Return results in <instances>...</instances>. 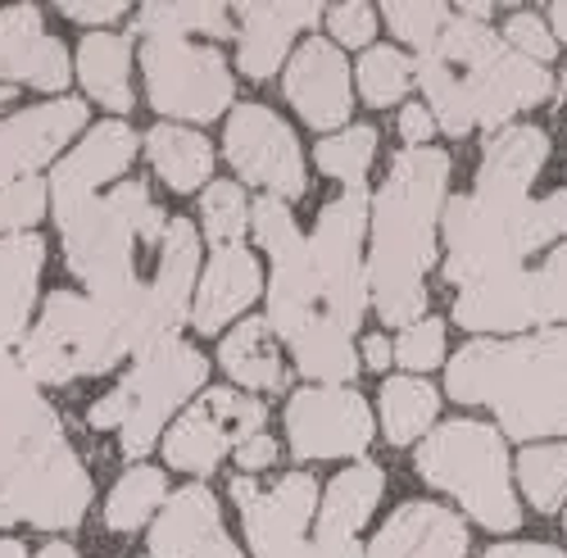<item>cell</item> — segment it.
I'll list each match as a JSON object with an SVG mask.
<instances>
[{"mask_svg":"<svg viewBox=\"0 0 567 558\" xmlns=\"http://www.w3.org/2000/svg\"><path fill=\"white\" fill-rule=\"evenodd\" d=\"M60 14L73 19V23H86V28L105 32V23L127 14V6H123V0H60Z\"/></svg>","mask_w":567,"mask_h":558,"instance_id":"50","label":"cell"},{"mask_svg":"<svg viewBox=\"0 0 567 558\" xmlns=\"http://www.w3.org/2000/svg\"><path fill=\"white\" fill-rule=\"evenodd\" d=\"M264 417H268V409L255 395L205 391V400L186 409L164 436L168 468L192 473V477H209L227 458L231 445H246L250 436L264 432Z\"/></svg>","mask_w":567,"mask_h":558,"instance_id":"13","label":"cell"},{"mask_svg":"<svg viewBox=\"0 0 567 558\" xmlns=\"http://www.w3.org/2000/svg\"><path fill=\"white\" fill-rule=\"evenodd\" d=\"M82 123H86L82 101H51V105H32L14 118H0V192L32 177L41 164H51L60 146L73 142V132Z\"/></svg>","mask_w":567,"mask_h":558,"instance_id":"20","label":"cell"},{"mask_svg":"<svg viewBox=\"0 0 567 558\" xmlns=\"http://www.w3.org/2000/svg\"><path fill=\"white\" fill-rule=\"evenodd\" d=\"M563 523H567V514H563Z\"/></svg>","mask_w":567,"mask_h":558,"instance_id":"62","label":"cell"},{"mask_svg":"<svg viewBox=\"0 0 567 558\" xmlns=\"http://www.w3.org/2000/svg\"><path fill=\"white\" fill-rule=\"evenodd\" d=\"M132 51H127V37L118 32H86L82 45H78V78L86 86V96L114 110V114H127L132 110Z\"/></svg>","mask_w":567,"mask_h":558,"instance_id":"30","label":"cell"},{"mask_svg":"<svg viewBox=\"0 0 567 558\" xmlns=\"http://www.w3.org/2000/svg\"><path fill=\"white\" fill-rule=\"evenodd\" d=\"M413 69H417L422 91H427V110H432V118L445 136H467L472 127H477V118H472V101H467V82L458 78L454 64H445L436 51H427V55L413 60Z\"/></svg>","mask_w":567,"mask_h":558,"instance_id":"35","label":"cell"},{"mask_svg":"<svg viewBox=\"0 0 567 558\" xmlns=\"http://www.w3.org/2000/svg\"><path fill=\"white\" fill-rule=\"evenodd\" d=\"M141 73L155 114L209 123L231 105L236 78L214 45H192L173 32L141 37Z\"/></svg>","mask_w":567,"mask_h":558,"instance_id":"8","label":"cell"},{"mask_svg":"<svg viewBox=\"0 0 567 558\" xmlns=\"http://www.w3.org/2000/svg\"><path fill=\"white\" fill-rule=\"evenodd\" d=\"M55 441H64V423H60V413L41 400L32 378L0 391V477L14 473L32 454L51 450Z\"/></svg>","mask_w":567,"mask_h":558,"instance_id":"26","label":"cell"},{"mask_svg":"<svg viewBox=\"0 0 567 558\" xmlns=\"http://www.w3.org/2000/svg\"><path fill=\"white\" fill-rule=\"evenodd\" d=\"M200 218H205V237H209L214 250L241 246L246 227H250V200L236 182H214V186H205Z\"/></svg>","mask_w":567,"mask_h":558,"instance_id":"41","label":"cell"},{"mask_svg":"<svg viewBox=\"0 0 567 558\" xmlns=\"http://www.w3.org/2000/svg\"><path fill=\"white\" fill-rule=\"evenodd\" d=\"M499 45H504V37H495L491 23H477V19H467V14H450V23H445V32L436 41V55L445 64H454V69L467 73V69L486 64L499 51Z\"/></svg>","mask_w":567,"mask_h":558,"instance_id":"42","label":"cell"},{"mask_svg":"<svg viewBox=\"0 0 567 558\" xmlns=\"http://www.w3.org/2000/svg\"><path fill=\"white\" fill-rule=\"evenodd\" d=\"M146 155H151V168L173 186V192H196L214 168V146L205 136L192 127H173V123L151 127Z\"/></svg>","mask_w":567,"mask_h":558,"instance_id":"33","label":"cell"},{"mask_svg":"<svg viewBox=\"0 0 567 558\" xmlns=\"http://www.w3.org/2000/svg\"><path fill=\"white\" fill-rule=\"evenodd\" d=\"M23 82L28 86H41V91H64V82H69V51H64L55 37H41L37 41V51L23 64Z\"/></svg>","mask_w":567,"mask_h":558,"instance_id":"48","label":"cell"},{"mask_svg":"<svg viewBox=\"0 0 567 558\" xmlns=\"http://www.w3.org/2000/svg\"><path fill=\"white\" fill-rule=\"evenodd\" d=\"M549 159V136L532 123H508L499 132H491L486 142V155H482V168H477V186L472 196H486V200H532V182L540 177Z\"/></svg>","mask_w":567,"mask_h":558,"instance_id":"23","label":"cell"},{"mask_svg":"<svg viewBox=\"0 0 567 558\" xmlns=\"http://www.w3.org/2000/svg\"><path fill=\"white\" fill-rule=\"evenodd\" d=\"M482 558H567V554L554 545H495Z\"/></svg>","mask_w":567,"mask_h":558,"instance_id":"55","label":"cell"},{"mask_svg":"<svg viewBox=\"0 0 567 558\" xmlns=\"http://www.w3.org/2000/svg\"><path fill=\"white\" fill-rule=\"evenodd\" d=\"M445 23H450V10L445 6H432V0H427V6H409V0H395V6H386V28L400 41H409L417 55L436 51Z\"/></svg>","mask_w":567,"mask_h":558,"instance_id":"44","label":"cell"},{"mask_svg":"<svg viewBox=\"0 0 567 558\" xmlns=\"http://www.w3.org/2000/svg\"><path fill=\"white\" fill-rule=\"evenodd\" d=\"M287 101L291 110L309 123V127H350V110H354V96H350V64L341 55L337 41H322V37H309L300 51L291 55L287 64Z\"/></svg>","mask_w":567,"mask_h":558,"instance_id":"19","label":"cell"},{"mask_svg":"<svg viewBox=\"0 0 567 558\" xmlns=\"http://www.w3.org/2000/svg\"><path fill=\"white\" fill-rule=\"evenodd\" d=\"M14 101V86H6V82H0V110H6Z\"/></svg>","mask_w":567,"mask_h":558,"instance_id":"61","label":"cell"},{"mask_svg":"<svg viewBox=\"0 0 567 558\" xmlns=\"http://www.w3.org/2000/svg\"><path fill=\"white\" fill-rule=\"evenodd\" d=\"M127 354L136 350L114 313H105L91 296L55 291L41 304V318L28 328L19 363L28 368V378L37 386H64L78 378L110 372Z\"/></svg>","mask_w":567,"mask_h":558,"instance_id":"7","label":"cell"},{"mask_svg":"<svg viewBox=\"0 0 567 558\" xmlns=\"http://www.w3.org/2000/svg\"><path fill=\"white\" fill-rule=\"evenodd\" d=\"M168 223L173 218H164V209L151 200L146 182H123L110 196H91L60 214L64 259L86 282L91 300H114L141 282L132 268V250L164 246Z\"/></svg>","mask_w":567,"mask_h":558,"instance_id":"4","label":"cell"},{"mask_svg":"<svg viewBox=\"0 0 567 558\" xmlns=\"http://www.w3.org/2000/svg\"><path fill=\"white\" fill-rule=\"evenodd\" d=\"M432 132H436V118L427 105H404L400 110V136H404V146L417 151V146H427L432 142Z\"/></svg>","mask_w":567,"mask_h":558,"instance_id":"53","label":"cell"},{"mask_svg":"<svg viewBox=\"0 0 567 558\" xmlns=\"http://www.w3.org/2000/svg\"><path fill=\"white\" fill-rule=\"evenodd\" d=\"M382 427L391 445H409L436 423L441 395L427 378H386L382 382Z\"/></svg>","mask_w":567,"mask_h":558,"instance_id":"34","label":"cell"},{"mask_svg":"<svg viewBox=\"0 0 567 558\" xmlns=\"http://www.w3.org/2000/svg\"><path fill=\"white\" fill-rule=\"evenodd\" d=\"M287 345L296 354V368L318 386H350L359 372V350L350 345V332L327 313H313L300 332L287 337Z\"/></svg>","mask_w":567,"mask_h":558,"instance_id":"29","label":"cell"},{"mask_svg":"<svg viewBox=\"0 0 567 558\" xmlns=\"http://www.w3.org/2000/svg\"><path fill=\"white\" fill-rule=\"evenodd\" d=\"M327 28H332V41H341V45H368L377 37V10L350 0V6H337L327 14Z\"/></svg>","mask_w":567,"mask_h":558,"instance_id":"49","label":"cell"},{"mask_svg":"<svg viewBox=\"0 0 567 558\" xmlns=\"http://www.w3.org/2000/svg\"><path fill=\"white\" fill-rule=\"evenodd\" d=\"M445 231V282L477 287L491 277L517 272L527 255L549 250L554 241H567V186L540 200H486V196H458L445 200L441 214Z\"/></svg>","mask_w":567,"mask_h":558,"instance_id":"3","label":"cell"},{"mask_svg":"<svg viewBox=\"0 0 567 558\" xmlns=\"http://www.w3.org/2000/svg\"><path fill=\"white\" fill-rule=\"evenodd\" d=\"M296 458H354L372 445V413L354 386H305L287 400Z\"/></svg>","mask_w":567,"mask_h":558,"instance_id":"15","label":"cell"},{"mask_svg":"<svg viewBox=\"0 0 567 558\" xmlns=\"http://www.w3.org/2000/svg\"><path fill=\"white\" fill-rule=\"evenodd\" d=\"M445 391L491 409L513 441L567 436V332L467 341L445 368Z\"/></svg>","mask_w":567,"mask_h":558,"instance_id":"2","label":"cell"},{"mask_svg":"<svg viewBox=\"0 0 567 558\" xmlns=\"http://www.w3.org/2000/svg\"><path fill=\"white\" fill-rule=\"evenodd\" d=\"M517 477L536 514H558L567 504V445H532L517 458Z\"/></svg>","mask_w":567,"mask_h":558,"instance_id":"39","label":"cell"},{"mask_svg":"<svg viewBox=\"0 0 567 558\" xmlns=\"http://www.w3.org/2000/svg\"><path fill=\"white\" fill-rule=\"evenodd\" d=\"M454 318L463 332H527L545 322H567V241H558L536 272L517 268L463 287Z\"/></svg>","mask_w":567,"mask_h":558,"instance_id":"10","label":"cell"},{"mask_svg":"<svg viewBox=\"0 0 567 558\" xmlns=\"http://www.w3.org/2000/svg\"><path fill=\"white\" fill-rule=\"evenodd\" d=\"M368 214L372 200L363 186H346V192L322 205L318 227H313V268L322 282V313L341 322L346 332H359V322L368 313V264H363V237H368Z\"/></svg>","mask_w":567,"mask_h":558,"instance_id":"9","label":"cell"},{"mask_svg":"<svg viewBox=\"0 0 567 558\" xmlns=\"http://www.w3.org/2000/svg\"><path fill=\"white\" fill-rule=\"evenodd\" d=\"M91 504V477L69 441L32 454L0 477V527L28 523L41 531H73Z\"/></svg>","mask_w":567,"mask_h":558,"instance_id":"11","label":"cell"},{"mask_svg":"<svg viewBox=\"0 0 567 558\" xmlns=\"http://www.w3.org/2000/svg\"><path fill=\"white\" fill-rule=\"evenodd\" d=\"M549 32H554V41H567V6L549 10Z\"/></svg>","mask_w":567,"mask_h":558,"instance_id":"58","label":"cell"},{"mask_svg":"<svg viewBox=\"0 0 567 558\" xmlns=\"http://www.w3.org/2000/svg\"><path fill=\"white\" fill-rule=\"evenodd\" d=\"M132 32L136 37H151V32H173V37H231V14L227 6H141L136 19H132Z\"/></svg>","mask_w":567,"mask_h":558,"instance_id":"37","label":"cell"},{"mask_svg":"<svg viewBox=\"0 0 567 558\" xmlns=\"http://www.w3.org/2000/svg\"><path fill=\"white\" fill-rule=\"evenodd\" d=\"M168 499V477L159 468H146V463H136L118 477V486L110 490L105 499V527L118 531V536H132L151 523V514Z\"/></svg>","mask_w":567,"mask_h":558,"instance_id":"36","label":"cell"},{"mask_svg":"<svg viewBox=\"0 0 567 558\" xmlns=\"http://www.w3.org/2000/svg\"><path fill=\"white\" fill-rule=\"evenodd\" d=\"M504 45H508V51H517V55L536 60V64H549L554 51H558V41H554V32H549V19H540V14H532V10L508 14V23H504Z\"/></svg>","mask_w":567,"mask_h":558,"instance_id":"47","label":"cell"},{"mask_svg":"<svg viewBox=\"0 0 567 558\" xmlns=\"http://www.w3.org/2000/svg\"><path fill=\"white\" fill-rule=\"evenodd\" d=\"M19 382H28V368H23L10 350H0V391H10V386H19Z\"/></svg>","mask_w":567,"mask_h":558,"instance_id":"56","label":"cell"},{"mask_svg":"<svg viewBox=\"0 0 567 558\" xmlns=\"http://www.w3.org/2000/svg\"><path fill=\"white\" fill-rule=\"evenodd\" d=\"M37 558H78V549H73V545H64V540H55V545H45Z\"/></svg>","mask_w":567,"mask_h":558,"instance_id":"59","label":"cell"},{"mask_svg":"<svg viewBox=\"0 0 567 558\" xmlns=\"http://www.w3.org/2000/svg\"><path fill=\"white\" fill-rule=\"evenodd\" d=\"M441 359H445V322L441 318H417L413 328L400 332L395 363L409 368V378H417V372H427V368H441Z\"/></svg>","mask_w":567,"mask_h":558,"instance_id":"45","label":"cell"},{"mask_svg":"<svg viewBox=\"0 0 567 558\" xmlns=\"http://www.w3.org/2000/svg\"><path fill=\"white\" fill-rule=\"evenodd\" d=\"M377 155V132L368 123H350L337 136H322L318 142V168L327 177H337L346 186H363V173L372 168Z\"/></svg>","mask_w":567,"mask_h":558,"instance_id":"40","label":"cell"},{"mask_svg":"<svg viewBox=\"0 0 567 558\" xmlns=\"http://www.w3.org/2000/svg\"><path fill=\"white\" fill-rule=\"evenodd\" d=\"M250 227H255L259 246L272 259L268 328H277V337H291V332L305 328L313 313H322V282H318L309 241L300 237L287 200H277V196H259L250 205Z\"/></svg>","mask_w":567,"mask_h":558,"instance_id":"12","label":"cell"},{"mask_svg":"<svg viewBox=\"0 0 567 558\" xmlns=\"http://www.w3.org/2000/svg\"><path fill=\"white\" fill-rule=\"evenodd\" d=\"M413 463H417L422 482L454 495L486 531H517V523H523V508H517L513 477H508L504 436L495 427L477 423V417L441 423L422 441Z\"/></svg>","mask_w":567,"mask_h":558,"instance_id":"6","label":"cell"},{"mask_svg":"<svg viewBox=\"0 0 567 558\" xmlns=\"http://www.w3.org/2000/svg\"><path fill=\"white\" fill-rule=\"evenodd\" d=\"M0 558H28V549L19 540H0Z\"/></svg>","mask_w":567,"mask_h":558,"instance_id":"60","label":"cell"},{"mask_svg":"<svg viewBox=\"0 0 567 558\" xmlns=\"http://www.w3.org/2000/svg\"><path fill=\"white\" fill-rule=\"evenodd\" d=\"M300 558H363L359 549V536H346V531H318Z\"/></svg>","mask_w":567,"mask_h":558,"instance_id":"51","label":"cell"},{"mask_svg":"<svg viewBox=\"0 0 567 558\" xmlns=\"http://www.w3.org/2000/svg\"><path fill=\"white\" fill-rule=\"evenodd\" d=\"M231 499L241 504V523L255 558H300L305 554V527L318 514V482L305 473L281 477L277 486H259L255 477H231Z\"/></svg>","mask_w":567,"mask_h":558,"instance_id":"16","label":"cell"},{"mask_svg":"<svg viewBox=\"0 0 567 558\" xmlns=\"http://www.w3.org/2000/svg\"><path fill=\"white\" fill-rule=\"evenodd\" d=\"M450 155L417 146L400 151L382 192L372 196L368 291L391 328H413L427 309V268L436 259V227L445 214Z\"/></svg>","mask_w":567,"mask_h":558,"instance_id":"1","label":"cell"},{"mask_svg":"<svg viewBox=\"0 0 567 558\" xmlns=\"http://www.w3.org/2000/svg\"><path fill=\"white\" fill-rule=\"evenodd\" d=\"M354 78H359L363 101L372 110H386V105L404 101V91L417 82V69H413V60L404 51H395V45H372V51L359 60Z\"/></svg>","mask_w":567,"mask_h":558,"instance_id":"38","label":"cell"},{"mask_svg":"<svg viewBox=\"0 0 567 558\" xmlns=\"http://www.w3.org/2000/svg\"><path fill=\"white\" fill-rule=\"evenodd\" d=\"M41 37H45V28H41V14L32 6L0 10V78H19L23 82V64L37 51Z\"/></svg>","mask_w":567,"mask_h":558,"instance_id":"43","label":"cell"},{"mask_svg":"<svg viewBox=\"0 0 567 558\" xmlns=\"http://www.w3.org/2000/svg\"><path fill=\"white\" fill-rule=\"evenodd\" d=\"M391 359H395V345H391L382 332H372V337L363 341V350H359V363H363V368H372V372H386V368H391Z\"/></svg>","mask_w":567,"mask_h":558,"instance_id":"54","label":"cell"},{"mask_svg":"<svg viewBox=\"0 0 567 558\" xmlns=\"http://www.w3.org/2000/svg\"><path fill=\"white\" fill-rule=\"evenodd\" d=\"M264 291V277H259V259L241 246H223L214 250L205 277L196 282V300H192V322H196V332H223L227 322L250 309Z\"/></svg>","mask_w":567,"mask_h":558,"instance_id":"24","label":"cell"},{"mask_svg":"<svg viewBox=\"0 0 567 558\" xmlns=\"http://www.w3.org/2000/svg\"><path fill=\"white\" fill-rule=\"evenodd\" d=\"M41 214H45V182L23 177V182L6 186V192H0V237L28 231Z\"/></svg>","mask_w":567,"mask_h":558,"instance_id":"46","label":"cell"},{"mask_svg":"<svg viewBox=\"0 0 567 558\" xmlns=\"http://www.w3.org/2000/svg\"><path fill=\"white\" fill-rule=\"evenodd\" d=\"M241 19V45H236V69L250 82H268L277 64L287 60L296 32L318 28V6H236Z\"/></svg>","mask_w":567,"mask_h":558,"instance_id":"25","label":"cell"},{"mask_svg":"<svg viewBox=\"0 0 567 558\" xmlns=\"http://www.w3.org/2000/svg\"><path fill=\"white\" fill-rule=\"evenodd\" d=\"M223 151L227 164L241 173V182L264 186L277 200H296L305 196V155L296 132L281 123L268 105H241L231 110L227 132H223Z\"/></svg>","mask_w":567,"mask_h":558,"instance_id":"14","label":"cell"},{"mask_svg":"<svg viewBox=\"0 0 567 558\" xmlns=\"http://www.w3.org/2000/svg\"><path fill=\"white\" fill-rule=\"evenodd\" d=\"M218 363L246 391H281V382H287V368H281V354L272 345L268 318H246L236 332H227V341L218 345Z\"/></svg>","mask_w":567,"mask_h":558,"instance_id":"31","label":"cell"},{"mask_svg":"<svg viewBox=\"0 0 567 558\" xmlns=\"http://www.w3.org/2000/svg\"><path fill=\"white\" fill-rule=\"evenodd\" d=\"M467 101H472V118H477V127H508L513 114H523L532 105H545L554 96V73L527 55L508 51V45H499V51L467 69Z\"/></svg>","mask_w":567,"mask_h":558,"instance_id":"18","label":"cell"},{"mask_svg":"<svg viewBox=\"0 0 567 558\" xmlns=\"http://www.w3.org/2000/svg\"><path fill=\"white\" fill-rule=\"evenodd\" d=\"M272 463H277V441H272L268 432L250 436L246 445H236V468H241L246 477H250V473H264V468H272Z\"/></svg>","mask_w":567,"mask_h":558,"instance_id":"52","label":"cell"},{"mask_svg":"<svg viewBox=\"0 0 567 558\" xmlns=\"http://www.w3.org/2000/svg\"><path fill=\"white\" fill-rule=\"evenodd\" d=\"M196 558H246V554L236 549V545H231V536L223 531V536H214V540H209V545H205Z\"/></svg>","mask_w":567,"mask_h":558,"instance_id":"57","label":"cell"},{"mask_svg":"<svg viewBox=\"0 0 567 558\" xmlns=\"http://www.w3.org/2000/svg\"><path fill=\"white\" fill-rule=\"evenodd\" d=\"M386 490V477L377 463H354V468L337 473L332 486L322 490L318 499V531H346V536H359L372 518L377 499Z\"/></svg>","mask_w":567,"mask_h":558,"instance_id":"32","label":"cell"},{"mask_svg":"<svg viewBox=\"0 0 567 558\" xmlns=\"http://www.w3.org/2000/svg\"><path fill=\"white\" fill-rule=\"evenodd\" d=\"M205 372H209V363L196 345L168 337V341L136 354L127 378L110 395L91 404L86 423L96 432H118V450L127 458H141L159 441L168 413H177L205 386Z\"/></svg>","mask_w":567,"mask_h":558,"instance_id":"5","label":"cell"},{"mask_svg":"<svg viewBox=\"0 0 567 558\" xmlns=\"http://www.w3.org/2000/svg\"><path fill=\"white\" fill-rule=\"evenodd\" d=\"M463 554H467V527L458 523V514L427 499L400 504L363 549V558H463Z\"/></svg>","mask_w":567,"mask_h":558,"instance_id":"22","label":"cell"},{"mask_svg":"<svg viewBox=\"0 0 567 558\" xmlns=\"http://www.w3.org/2000/svg\"><path fill=\"white\" fill-rule=\"evenodd\" d=\"M214 536H223V514L209 486H182L168 495L164 514L151 527V558H196Z\"/></svg>","mask_w":567,"mask_h":558,"instance_id":"28","label":"cell"},{"mask_svg":"<svg viewBox=\"0 0 567 558\" xmlns=\"http://www.w3.org/2000/svg\"><path fill=\"white\" fill-rule=\"evenodd\" d=\"M136 155V132L127 123H96L86 136H82V146L55 164L51 173V200H55V218L69 214L73 205L91 200L96 196V186L114 182Z\"/></svg>","mask_w":567,"mask_h":558,"instance_id":"21","label":"cell"},{"mask_svg":"<svg viewBox=\"0 0 567 558\" xmlns=\"http://www.w3.org/2000/svg\"><path fill=\"white\" fill-rule=\"evenodd\" d=\"M196 268H200V231L196 223L173 218L168 237L159 246V268L146 282V300H141V322H136V354L151 350L168 337H177V328L192 318V300H196Z\"/></svg>","mask_w":567,"mask_h":558,"instance_id":"17","label":"cell"},{"mask_svg":"<svg viewBox=\"0 0 567 558\" xmlns=\"http://www.w3.org/2000/svg\"><path fill=\"white\" fill-rule=\"evenodd\" d=\"M41 264H45V241L37 231L0 237V350H10L14 341L28 337Z\"/></svg>","mask_w":567,"mask_h":558,"instance_id":"27","label":"cell"}]
</instances>
